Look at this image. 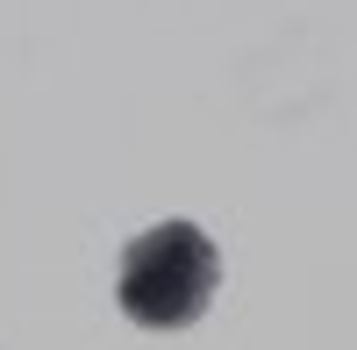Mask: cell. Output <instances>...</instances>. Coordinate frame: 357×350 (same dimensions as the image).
Instances as JSON below:
<instances>
[{
	"label": "cell",
	"instance_id": "6da1fadb",
	"mask_svg": "<svg viewBox=\"0 0 357 350\" xmlns=\"http://www.w3.org/2000/svg\"><path fill=\"white\" fill-rule=\"evenodd\" d=\"M222 286V250L193 222H158L122 250V314L136 329H186Z\"/></svg>",
	"mask_w": 357,
	"mask_h": 350
}]
</instances>
